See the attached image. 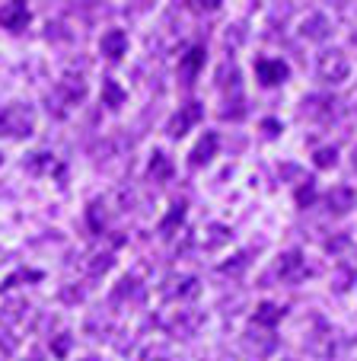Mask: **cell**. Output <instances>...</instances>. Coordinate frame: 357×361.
I'll return each mask as SVG.
<instances>
[{
    "instance_id": "5bb4252c",
    "label": "cell",
    "mask_w": 357,
    "mask_h": 361,
    "mask_svg": "<svg viewBox=\"0 0 357 361\" xmlns=\"http://www.w3.org/2000/svg\"><path fill=\"white\" fill-rule=\"evenodd\" d=\"M61 90H64V96H68V102H77L87 96V83H83L80 77H70V74L61 80Z\"/></svg>"
},
{
    "instance_id": "ac0fdd59",
    "label": "cell",
    "mask_w": 357,
    "mask_h": 361,
    "mask_svg": "<svg viewBox=\"0 0 357 361\" xmlns=\"http://www.w3.org/2000/svg\"><path fill=\"white\" fill-rule=\"evenodd\" d=\"M335 164H338V150L335 147L316 150V166H319V170H329V166H335Z\"/></svg>"
},
{
    "instance_id": "9c48e42d",
    "label": "cell",
    "mask_w": 357,
    "mask_h": 361,
    "mask_svg": "<svg viewBox=\"0 0 357 361\" xmlns=\"http://www.w3.org/2000/svg\"><path fill=\"white\" fill-rule=\"evenodd\" d=\"M258 71V80L265 83V87H277V83L287 80V64L284 61H271V58H265V61L256 64Z\"/></svg>"
},
{
    "instance_id": "277c9868",
    "label": "cell",
    "mask_w": 357,
    "mask_h": 361,
    "mask_svg": "<svg viewBox=\"0 0 357 361\" xmlns=\"http://www.w3.org/2000/svg\"><path fill=\"white\" fill-rule=\"evenodd\" d=\"M277 275H281L284 281H290V285H296V281L306 275V262H303V256L296 250H290V252H284L281 256V262H277Z\"/></svg>"
},
{
    "instance_id": "8992f818",
    "label": "cell",
    "mask_w": 357,
    "mask_h": 361,
    "mask_svg": "<svg viewBox=\"0 0 357 361\" xmlns=\"http://www.w3.org/2000/svg\"><path fill=\"white\" fill-rule=\"evenodd\" d=\"M201 323H204L201 314H195V310H179V317L169 323V329H173L175 336H182V339H192V336L201 329Z\"/></svg>"
},
{
    "instance_id": "5b68a950",
    "label": "cell",
    "mask_w": 357,
    "mask_h": 361,
    "mask_svg": "<svg viewBox=\"0 0 357 361\" xmlns=\"http://www.w3.org/2000/svg\"><path fill=\"white\" fill-rule=\"evenodd\" d=\"M325 204H329L332 214H348L357 204V192L351 189V185H335V189L325 195Z\"/></svg>"
},
{
    "instance_id": "d4e9b609",
    "label": "cell",
    "mask_w": 357,
    "mask_h": 361,
    "mask_svg": "<svg viewBox=\"0 0 357 361\" xmlns=\"http://www.w3.org/2000/svg\"><path fill=\"white\" fill-rule=\"evenodd\" d=\"M83 361H99V358H83Z\"/></svg>"
},
{
    "instance_id": "9a60e30c",
    "label": "cell",
    "mask_w": 357,
    "mask_h": 361,
    "mask_svg": "<svg viewBox=\"0 0 357 361\" xmlns=\"http://www.w3.org/2000/svg\"><path fill=\"white\" fill-rule=\"evenodd\" d=\"M329 106H332V99H325V96H310V99L303 102V116L319 118V116H325V112H332Z\"/></svg>"
},
{
    "instance_id": "7a4b0ae2",
    "label": "cell",
    "mask_w": 357,
    "mask_h": 361,
    "mask_svg": "<svg viewBox=\"0 0 357 361\" xmlns=\"http://www.w3.org/2000/svg\"><path fill=\"white\" fill-rule=\"evenodd\" d=\"M316 71H319V80L342 83V80H348V74H351V61L344 51H335V48H332V51H322V55H319Z\"/></svg>"
},
{
    "instance_id": "2e32d148",
    "label": "cell",
    "mask_w": 357,
    "mask_h": 361,
    "mask_svg": "<svg viewBox=\"0 0 357 361\" xmlns=\"http://www.w3.org/2000/svg\"><path fill=\"white\" fill-rule=\"evenodd\" d=\"M169 173H173V164L166 160V154H154V160H150V176L154 179H169Z\"/></svg>"
},
{
    "instance_id": "ba28073f",
    "label": "cell",
    "mask_w": 357,
    "mask_h": 361,
    "mask_svg": "<svg viewBox=\"0 0 357 361\" xmlns=\"http://www.w3.org/2000/svg\"><path fill=\"white\" fill-rule=\"evenodd\" d=\"M99 48L106 58H122L125 51H128V32H125V29H108V32L102 35Z\"/></svg>"
},
{
    "instance_id": "3957f363",
    "label": "cell",
    "mask_w": 357,
    "mask_h": 361,
    "mask_svg": "<svg viewBox=\"0 0 357 361\" xmlns=\"http://www.w3.org/2000/svg\"><path fill=\"white\" fill-rule=\"evenodd\" d=\"M29 23V10L23 0H10L7 7H0V26L10 29V32H20Z\"/></svg>"
},
{
    "instance_id": "7c38bea8",
    "label": "cell",
    "mask_w": 357,
    "mask_h": 361,
    "mask_svg": "<svg viewBox=\"0 0 357 361\" xmlns=\"http://www.w3.org/2000/svg\"><path fill=\"white\" fill-rule=\"evenodd\" d=\"M281 317H284V310H281L277 304H262V307H256V326L271 329V326H277V323H281Z\"/></svg>"
},
{
    "instance_id": "e0dca14e",
    "label": "cell",
    "mask_w": 357,
    "mask_h": 361,
    "mask_svg": "<svg viewBox=\"0 0 357 361\" xmlns=\"http://www.w3.org/2000/svg\"><path fill=\"white\" fill-rule=\"evenodd\" d=\"M182 218H185V208H182V204H179V202H175V204H173V212H169V218L160 224V231L169 237V231H173L175 224H182Z\"/></svg>"
},
{
    "instance_id": "52a82bcc",
    "label": "cell",
    "mask_w": 357,
    "mask_h": 361,
    "mask_svg": "<svg viewBox=\"0 0 357 361\" xmlns=\"http://www.w3.org/2000/svg\"><path fill=\"white\" fill-rule=\"evenodd\" d=\"M329 32H332V23H329V16H322V13H310L303 20V26H300V35L310 42L329 39Z\"/></svg>"
},
{
    "instance_id": "4fadbf2b",
    "label": "cell",
    "mask_w": 357,
    "mask_h": 361,
    "mask_svg": "<svg viewBox=\"0 0 357 361\" xmlns=\"http://www.w3.org/2000/svg\"><path fill=\"white\" fill-rule=\"evenodd\" d=\"M102 99H106L108 109H118V106L125 102V90L115 80H102Z\"/></svg>"
},
{
    "instance_id": "44dd1931",
    "label": "cell",
    "mask_w": 357,
    "mask_h": 361,
    "mask_svg": "<svg viewBox=\"0 0 357 361\" xmlns=\"http://www.w3.org/2000/svg\"><path fill=\"white\" fill-rule=\"evenodd\" d=\"M313 198H316V189H313V183L306 179V185H303L300 192H296V204H300V208H306V204H310Z\"/></svg>"
},
{
    "instance_id": "8fae6325",
    "label": "cell",
    "mask_w": 357,
    "mask_h": 361,
    "mask_svg": "<svg viewBox=\"0 0 357 361\" xmlns=\"http://www.w3.org/2000/svg\"><path fill=\"white\" fill-rule=\"evenodd\" d=\"M214 150H217V135H211L208 131V135L201 137V144L192 150V166H204L211 157H214Z\"/></svg>"
},
{
    "instance_id": "cb8c5ba5",
    "label": "cell",
    "mask_w": 357,
    "mask_h": 361,
    "mask_svg": "<svg viewBox=\"0 0 357 361\" xmlns=\"http://www.w3.org/2000/svg\"><path fill=\"white\" fill-rule=\"evenodd\" d=\"M354 170H357V150H354Z\"/></svg>"
},
{
    "instance_id": "ffe728a7",
    "label": "cell",
    "mask_w": 357,
    "mask_h": 361,
    "mask_svg": "<svg viewBox=\"0 0 357 361\" xmlns=\"http://www.w3.org/2000/svg\"><path fill=\"white\" fill-rule=\"evenodd\" d=\"M201 61H204V51H201V48H192V51H189V58H185V61H182V68L189 71V74H195V71L201 68Z\"/></svg>"
},
{
    "instance_id": "6da1fadb",
    "label": "cell",
    "mask_w": 357,
    "mask_h": 361,
    "mask_svg": "<svg viewBox=\"0 0 357 361\" xmlns=\"http://www.w3.org/2000/svg\"><path fill=\"white\" fill-rule=\"evenodd\" d=\"M35 131V112L29 106H7V109L0 112V135L4 137H29Z\"/></svg>"
},
{
    "instance_id": "603a6c76",
    "label": "cell",
    "mask_w": 357,
    "mask_h": 361,
    "mask_svg": "<svg viewBox=\"0 0 357 361\" xmlns=\"http://www.w3.org/2000/svg\"><path fill=\"white\" fill-rule=\"evenodd\" d=\"M198 4H201V7H208V10H214L217 4H220V0H198Z\"/></svg>"
},
{
    "instance_id": "d6986e66",
    "label": "cell",
    "mask_w": 357,
    "mask_h": 361,
    "mask_svg": "<svg viewBox=\"0 0 357 361\" xmlns=\"http://www.w3.org/2000/svg\"><path fill=\"white\" fill-rule=\"evenodd\" d=\"M108 266H112V256H108V252H102V256H99V252H96V256H89V262H87V269H89V272H93V275L106 272Z\"/></svg>"
},
{
    "instance_id": "30bf717a",
    "label": "cell",
    "mask_w": 357,
    "mask_h": 361,
    "mask_svg": "<svg viewBox=\"0 0 357 361\" xmlns=\"http://www.w3.org/2000/svg\"><path fill=\"white\" fill-rule=\"evenodd\" d=\"M198 118H201V109H198L195 102H192V106H185V109H182V116H175L173 122H169V135H173V137H182L185 131H189V125L198 122Z\"/></svg>"
},
{
    "instance_id": "7402d4cb",
    "label": "cell",
    "mask_w": 357,
    "mask_h": 361,
    "mask_svg": "<svg viewBox=\"0 0 357 361\" xmlns=\"http://www.w3.org/2000/svg\"><path fill=\"white\" fill-rule=\"evenodd\" d=\"M54 355H58V358H64V355H68V348H70V336H61V339H54Z\"/></svg>"
}]
</instances>
